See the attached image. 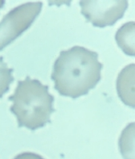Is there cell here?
<instances>
[{
    "mask_svg": "<svg viewBox=\"0 0 135 159\" xmlns=\"http://www.w3.org/2000/svg\"><path fill=\"white\" fill-rule=\"evenodd\" d=\"M102 68L97 52L76 45L60 52L51 78L61 96L76 99L95 88L101 80Z\"/></svg>",
    "mask_w": 135,
    "mask_h": 159,
    "instance_id": "cell-1",
    "label": "cell"
},
{
    "mask_svg": "<svg viewBox=\"0 0 135 159\" xmlns=\"http://www.w3.org/2000/svg\"><path fill=\"white\" fill-rule=\"evenodd\" d=\"M9 100L13 102L10 111L16 116L18 127L32 131L50 123L51 115L55 111L54 96L49 93V86L28 76L18 81Z\"/></svg>",
    "mask_w": 135,
    "mask_h": 159,
    "instance_id": "cell-2",
    "label": "cell"
},
{
    "mask_svg": "<svg viewBox=\"0 0 135 159\" xmlns=\"http://www.w3.org/2000/svg\"><path fill=\"white\" fill-rule=\"evenodd\" d=\"M42 2H27L10 10L0 22V51L31 26L39 16Z\"/></svg>",
    "mask_w": 135,
    "mask_h": 159,
    "instance_id": "cell-3",
    "label": "cell"
},
{
    "mask_svg": "<svg viewBox=\"0 0 135 159\" xmlns=\"http://www.w3.org/2000/svg\"><path fill=\"white\" fill-rule=\"evenodd\" d=\"M81 14L97 27L113 26L124 16L128 1H81Z\"/></svg>",
    "mask_w": 135,
    "mask_h": 159,
    "instance_id": "cell-4",
    "label": "cell"
},
{
    "mask_svg": "<svg viewBox=\"0 0 135 159\" xmlns=\"http://www.w3.org/2000/svg\"><path fill=\"white\" fill-rule=\"evenodd\" d=\"M134 64L126 66L119 73L116 89L119 98L124 104L134 108Z\"/></svg>",
    "mask_w": 135,
    "mask_h": 159,
    "instance_id": "cell-5",
    "label": "cell"
},
{
    "mask_svg": "<svg viewBox=\"0 0 135 159\" xmlns=\"http://www.w3.org/2000/svg\"><path fill=\"white\" fill-rule=\"evenodd\" d=\"M134 22H126L115 33V41L118 46L126 55L135 56L134 48Z\"/></svg>",
    "mask_w": 135,
    "mask_h": 159,
    "instance_id": "cell-6",
    "label": "cell"
},
{
    "mask_svg": "<svg viewBox=\"0 0 135 159\" xmlns=\"http://www.w3.org/2000/svg\"><path fill=\"white\" fill-rule=\"evenodd\" d=\"M13 69L7 67L3 61V57H0V98L10 89V85L14 80L12 77Z\"/></svg>",
    "mask_w": 135,
    "mask_h": 159,
    "instance_id": "cell-7",
    "label": "cell"
},
{
    "mask_svg": "<svg viewBox=\"0 0 135 159\" xmlns=\"http://www.w3.org/2000/svg\"><path fill=\"white\" fill-rule=\"evenodd\" d=\"M14 159H45L40 155L33 152H23L17 155Z\"/></svg>",
    "mask_w": 135,
    "mask_h": 159,
    "instance_id": "cell-8",
    "label": "cell"
}]
</instances>
